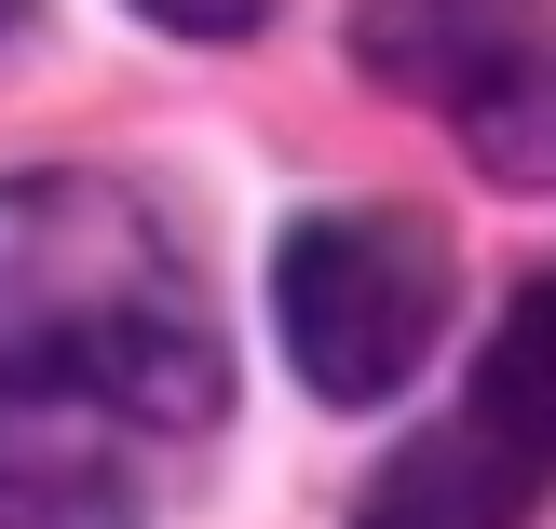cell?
Listing matches in <instances>:
<instances>
[{"mask_svg":"<svg viewBox=\"0 0 556 529\" xmlns=\"http://www.w3.org/2000/svg\"><path fill=\"white\" fill-rule=\"evenodd\" d=\"M0 394L150 434H204L231 407V340L204 313V272L96 163L0 177Z\"/></svg>","mask_w":556,"mask_h":529,"instance_id":"6da1fadb","label":"cell"},{"mask_svg":"<svg viewBox=\"0 0 556 529\" xmlns=\"http://www.w3.org/2000/svg\"><path fill=\"white\" fill-rule=\"evenodd\" d=\"M543 489H556V272L503 299L476 380L448 394V421H421L367 476L353 529H530Z\"/></svg>","mask_w":556,"mask_h":529,"instance_id":"7a4b0ae2","label":"cell"},{"mask_svg":"<svg viewBox=\"0 0 556 529\" xmlns=\"http://www.w3.org/2000/svg\"><path fill=\"white\" fill-rule=\"evenodd\" d=\"M271 326H286V367L326 407H380L407 394V367L448 326V244L407 204H326L286 231L271 259Z\"/></svg>","mask_w":556,"mask_h":529,"instance_id":"3957f363","label":"cell"},{"mask_svg":"<svg viewBox=\"0 0 556 529\" xmlns=\"http://www.w3.org/2000/svg\"><path fill=\"white\" fill-rule=\"evenodd\" d=\"M353 54L421 81L489 177L556 190V14H530V0H380V14H353Z\"/></svg>","mask_w":556,"mask_h":529,"instance_id":"277c9868","label":"cell"},{"mask_svg":"<svg viewBox=\"0 0 556 529\" xmlns=\"http://www.w3.org/2000/svg\"><path fill=\"white\" fill-rule=\"evenodd\" d=\"M0 529H150L123 449H109V421L0 394Z\"/></svg>","mask_w":556,"mask_h":529,"instance_id":"5b68a950","label":"cell"},{"mask_svg":"<svg viewBox=\"0 0 556 529\" xmlns=\"http://www.w3.org/2000/svg\"><path fill=\"white\" fill-rule=\"evenodd\" d=\"M136 14L177 41H244V27H271V0H136Z\"/></svg>","mask_w":556,"mask_h":529,"instance_id":"8992f818","label":"cell"},{"mask_svg":"<svg viewBox=\"0 0 556 529\" xmlns=\"http://www.w3.org/2000/svg\"><path fill=\"white\" fill-rule=\"evenodd\" d=\"M0 27H14V0H0Z\"/></svg>","mask_w":556,"mask_h":529,"instance_id":"52a82bcc","label":"cell"}]
</instances>
